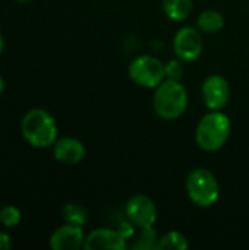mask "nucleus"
Returning a JSON list of instances; mask_svg holds the SVG:
<instances>
[{
    "mask_svg": "<svg viewBox=\"0 0 249 250\" xmlns=\"http://www.w3.org/2000/svg\"><path fill=\"white\" fill-rule=\"evenodd\" d=\"M232 132V122L222 110H210L204 114L195 129V142L205 152L222 149Z\"/></svg>",
    "mask_w": 249,
    "mask_h": 250,
    "instance_id": "1",
    "label": "nucleus"
},
{
    "mask_svg": "<svg viewBox=\"0 0 249 250\" xmlns=\"http://www.w3.org/2000/svg\"><path fill=\"white\" fill-rule=\"evenodd\" d=\"M188 103V91L181 81L164 79L157 88H154L153 108L163 120L179 119L186 111Z\"/></svg>",
    "mask_w": 249,
    "mask_h": 250,
    "instance_id": "2",
    "label": "nucleus"
},
{
    "mask_svg": "<svg viewBox=\"0 0 249 250\" xmlns=\"http://www.w3.org/2000/svg\"><path fill=\"white\" fill-rule=\"evenodd\" d=\"M23 139L34 148H48L57 141V125L54 117L43 110H29L21 123Z\"/></svg>",
    "mask_w": 249,
    "mask_h": 250,
    "instance_id": "3",
    "label": "nucleus"
},
{
    "mask_svg": "<svg viewBox=\"0 0 249 250\" xmlns=\"http://www.w3.org/2000/svg\"><path fill=\"white\" fill-rule=\"evenodd\" d=\"M185 189L191 202L200 208H210L220 198V185L207 168H194L186 177Z\"/></svg>",
    "mask_w": 249,
    "mask_h": 250,
    "instance_id": "4",
    "label": "nucleus"
},
{
    "mask_svg": "<svg viewBox=\"0 0 249 250\" xmlns=\"http://www.w3.org/2000/svg\"><path fill=\"white\" fill-rule=\"evenodd\" d=\"M129 78L142 88L154 89L166 79L164 63L154 56H138L129 64Z\"/></svg>",
    "mask_w": 249,
    "mask_h": 250,
    "instance_id": "5",
    "label": "nucleus"
},
{
    "mask_svg": "<svg viewBox=\"0 0 249 250\" xmlns=\"http://www.w3.org/2000/svg\"><path fill=\"white\" fill-rule=\"evenodd\" d=\"M204 48L201 31L192 26L181 28L173 38V51L178 59L183 63H189L197 60Z\"/></svg>",
    "mask_w": 249,
    "mask_h": 250,
    "instance_id": "6",
    "label": "nucleus"
},
{
    "mask_svg": "<svg viewBox=\"0 0 249 250\" xmlns=\"http://www.w3.org/2000/svg\"><path fill=\"white\" fill-rule=\"evenodd\" d=\"M126 218L136 229H150L157 221V208L151 198L145 195H135L128 199L125 207Z\"/></svg>",
    "mask_w": 249,
    "mask_h": 250,
    "instance_id": "7",
    "label": "nucleus"
},
{
    "mask_svg": "<svg viewBox=\"0 0 249 250\" xmlns=\"http://www.w3.org/2000/svg\"><path fill=\"white\" fill-rule=\"evenodd\" d=\"M201 95L208 110H223L230 100L229 82L222 75H210L203 82Z\"/></svg>",
    "mask_w": 249,
    "mask_h": 250,
    "instance_id": "8",
    "label": "nucleus"
},
{
    "mask_svg": "<svg viewBox=\"0 0 249 250\" xmlns=\"http://www.w3.org/2000/svg\"><path fill=\"white\" fill-rule=\"evenodd\" d=\"M126 248H128L126 236L120 230H112V229H97L91 231L85 237V243H84V249L87 250H125Z\"/></svg>",
    "mask_w": 249,
    "mask_h": 250,
    "instance_id": "9",
    "label": "nucleus"
},
{
    "mask_svg": "<svg viewBox=\"0 0 249 250\" xmlns=\"http://www.w3.org/2000/svg\"><path fill=\"white\" fill-rule=\"evenodd\" d=\"M48 243L53 250H78L84 248L85 234L81 226L66 223L53 231Z\"/></svg>",
    "mask_w": 249,
    "mask_h": 250,
    "instance_id": "10",
    "label": "nucleus"
},
{
    "mask_svg": "<svg viewBox=\"0 0 249 250\" xmlns=\"http://www.w3.org/2000/svg\"><path fill=\"white\" fill-rule=\"evenodd\" d=\"M53 157L62 164L75 166L84 160L85 146L75 138H60L53 145Z\"/></svg>",
    "mask_w": 249,
    "mask_h": 250,
    "instance_id": "11",
    "label": "nucleus"
},
{
    "mask_svg": "<svg viewBox=\"0 0 249 250\" xmlns=\"http://www.w3.org/2000/svg\"><path fill=\"white\" fill-rule=\"evenodd\" d=\"M161 4L166 16L175 22L185 21L194 9L192 0H163Z\"/></svg>",
    "mask_w": 249,
    "mask_h": 250,
    "instance_id": "12",
    "label": "nucleus"
},
{
    "mask_svg": "<svg viewBox=\"0 0 249 250\" xmlns=\"http://www.w3.org/2000/svg\"><path fill=\"white\" fill-rule=\"evenodd\" d=\"M223 26H225V18L219 10H213V9L204 10L197 19V28L201 32L216 34L222 31Z\"/></svg>",
    "mask_w": 249,
    "mask_h": 250,
    "instance_id": "13",
    "label": "nucleus"
},
{
    "mask_svg": "<svg viewBox=\"0 0 249 250\" xmlns=\"http://www.w3.org/2000/svg\"><path fill=\"white\" fill-rule=\"evenodd\" d=\"M189 243L186 237L176 230L167 231L164 236H161L157 242V249L158 250H185L188 249Z\"/></svg>",
    "mask_w": 249,
    "mask_h": 250,
    "instance_id": "14",
    "label": "nucleus"
},
{
    "mask_svg": "<svg viewBox=\"0 0 249 250\" xmlns=\"http://www.w3.org/2000/svg\"><path fill=\"white\" fill-rule=\"evenodd\" d=\"M62 215L65 218L66 223L69 224H75V226H81L84 227L88 221V217H87V211L78 205V204H66L63 208H62Z\"/></svg>",
    "mask_w": 249,
    "mask_h": 250,
    "instance_id": "15",
    "label": "nucleus"
},
{
    "mask_svg": "<svg viewBox=\"0 0 249 250\" xmlns=\"http://www.w3.org/2000/svg\"><path fill=\"white\" fill-rule=\"evenodd\" d=\"M157 242H158V237H157V233L153 230V227L141 229V233H139L136 242L132 245V248L139 250L157 249Z\"/></svg>",
    "mask_w": 249,
    "mask_h": 250,
    "instance_id": "16",
    "label": "nucleus"
},
{
    "mask_svg": "<svg viewBox=\"0 0 249 250\" xmlns=\"http://www.w3.org/2000/svg\"><path fill=\"white\" fill-rule=\"evenodd\" d=\"M21 218H22L21 211L13 205H6L0 209V223L7 229L16 227L21 223Z\"/></svg>",
    "mask_w": 249,
    "mask_h": 250,
    "instance_id": "17",
    "label": "nucleus"
},
{
    "mask_svg": "<svg viewBox=\"0 0 249 250\" xmlns=\"http://www.w3.org/2000/svg\"><path fill=\"white\" fill-rule=\"evenodd\" d=\"M183 62L181 59H172L164 64V73L166 79H173V81H181L183 76Z\"/></svg>",
    "mask_w": 249,
    "mask_h": 250,
    "instance_id": "18",
    "label": "nucleus"
},
{
    "mask_svg": "<svg viewBox=\"0 0 249 250\" xmlns=\"http://www.w3.org/2000/svg\"><path fill=\"white\" fill-rule=\"evenodd\" d=\"M12 248L10 236L4 231H0V250H9Z\"/></svg>",
    "mask_w": 249,
    "mask_h": 250,
    "instance_id": "19",
    "label": "nucleus"
},
{
    "mask_svg": "<svg viewBox=\"0 0 249 250\" xmlns=\"http://www.w3.org/2000/svg\"><path fill=\"white\" fill-rule=\"evenodd\" d=\"M3 91H4V81H3V78L0 76V95L3 94Z\"/></svg>",
    "mask_w": 249,
    "mask_h": 250,
    "instance_id": "20",
    "label": "nucleus"
},
{
    "mask_svg": "<svg viewBox=\"0 0 249 250\" xmlns=\"http://www.w3.org/2000/svg\"><path fill=\"white\" fill-rule=\"evenodd\" d=\"M3 45H4V42H3V37H1V34H0V54H1V51H3Z\"/></svg>",
    "mask_w": 249,
    "mask_h": 250,
    "instance_id": "21",
    "label": "nucleus"
},
{
    "mask_svg": "<svg viewBox=\"0 0 249 250\" xmlns=\"http://www.w3.org/2000/svg\"><path fill=\"white\" fill-rule=\"evenodd\" d=\"M15 1H18V3H28V1H31V0H15Z\"/></svg>",
    "mask_w": 249,
    "mask_h": 250,
    "instance_id": "22",
    "label": "nucleus"
}]
</instances>
